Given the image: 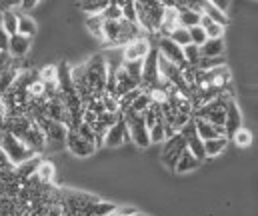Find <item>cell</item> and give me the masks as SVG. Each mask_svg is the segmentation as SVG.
<instances>
[{
    "mask_svg": "<svg viewBox=\"0 0 258 216\" xmlns=\"http://www.w3.org/2000/svg\"><path fill=\"white\" fill-rule=\"evenodd\" d=\"M176 46H180V48H184V46H188L190 44V34H188V30L186 28H182V26H178V28H174L172 32H170V36H168Z\"/></svg>",
    "mask_w": 258,
    "mask_h": 216,
    "instance_id": "cell-29",
    "label": "cell"
},
{
    "mask_svg": "<svg viewBox=\"0 0 258 216\" xmlns=\"http://www.w3.org/2000/svg\"><path fill=\"white\" fill-rule=\"evenodd\" d=\"M188 34H190V44H194V46H202L208 38H206V32L200 28V26H194V28H188Z\"/></svg>",
    "mask_w": 258,
    "mask_h": 216,
    "instance_id": "cell-37",
    "label": "cell"
},
{
    "mask_svg": "<svg viewBox=\"0 0 258 216\" xmlns=\"http://www.w3.org/2000/svg\"><path fill=\"white\" fill-rule=\"evenodd\" d=\"M158 86V50L150 48L148 56L142 62V80H140V90H148Z\"/></svg>",
    "mask_w": 258,
    "mask_h": 216,
    "instance_id": "cell-6",
    "label": "cell"
},
{
    "mask_svg": "<svg viewBox=\"0 0 258 216\" xmlns=\"http://www.w3.org/2000/svg\"><path fill=\"white\" fill-rule=\"evenodd\" d=\"M108 4L110 2H106V0H100V2H82L80 4V10H84L88 16H100L106 10Z\"/></svg>",
    "mask_w": 258,
    "mask_h": 216,
    "instance_id": "cell-28",
    "label": "cell"
},
{
    "mask_svg": "<svg viewBox=\"0 0 258 216\" xmlns=\"http://www.w3.org/2000/svg\"><path fill=\"white\" fill-rule=\"evenodd\" d=\"M202 14L208 16L212 22H216V24H220V26H226V24H228V16H226L224 12H220L212 2H202Z\"/></svg>",
    "mask_w": 258,
    "mask_h": 216,
    "instance_id": "cell-25",
    "label": "cell"
},
{
    "mask_svg": "<svg viewBox=\"0 0 258 216\" xmlns=\"http://www.w3.org/2000/svg\"><path fill=\"white\" fill-rule=\"evenodd\" d=\"M184 150H186V142H184V138L180 134H174L172 138L164 140V148H162V162H164V166L174 170L176 162L180 160Z\"/></svg>",
    "mask_w": 258,
    "mask_h": 216,
    "instance_id": "cell-7",
    "label": "cell"
},
{
    "mask_svg": "<svg viewBox=\"0 0 258 216\" xmlns=\"http://www.w3.org/2000/svg\"><path fill=\"white\" fill-rule=\"evenodd\" d=\"M200 166V160L196 158V156H192L188 150H184L182 152V156H180V160L176 162V172H180V174H184V172H192V170H196Z\"/></svg>",
    "mask_w": 258,
    "mask_h": 216,
    "instance_id": "cell-24",
    "label": "cell"
},
{
    "mask_svg": "<svg viewBox=\"0 0 258 216\" xmlns=\"http://www.w3.org/2000/svg\"><path fill=\"white\" fill-rule=\"evenodd\" d=\"M40 82H56V66H44L42 70L38 72Z\"/></svg>",
    "mask_w": 258,
    "mask_h": 216,
    "instance_id": "cell-41",
    "label": "cell"
},
{
    "mask_svg": "<svg viewBox=\"0 0 258 216\" xmlns=\"http://www.w3.org/2000/svg\"><path fill=\"white\" fill-rule=\"evenodd\" d=\"M36 32H38L36 20L32 16H28V14H18V34L30 40V38L36 36Z\"/></svg>",
    "mask_w": 258,
    "mask_h": 216,
    "instance_id": "cell-21",
    "label": "cell"
},
{
    "mask_svg": "<svg viewBox=\"0 0 258 216\" xmlns=\"http://www.w3.org/2000/svg\"><path fill=\"white\" fill-rule=\"evenodd\" d=\"M104 20H122V8H120V4L118 2H110L108 6H106V10L100 14Z\"/></svg>",
    "mask_w": 258,
    "mask_h": 216,
    "instance_id": "cell-34",
    "label": "cell"
},
{
    "mask_svg": "<svg viewBox=\"0 0 258 216\" xmlns=\"http://www.w3.org/2000/svg\"><path fill=\"white\" fill-rule=\"evenodd\" d=\"M242 116H240V110H238V106H236V102L234 100H230L228 102V106H226V120H224V130H226V136L230 138V136H234L242 126Z\"/></svg>",
    "mask_w": 258,
    "mask_h": 216,
    "instance_id": "cell-14",
    "label": "cell"
},
{
    "mask_svg": "<svg viewBox=\"0 0 258 216\" xmlns=\"http://www.w3.org/2000/svg\"><path fill=\"white\" fill-rule=\"evenodd\" d=\"M54 164L52 162H48V160H44V162H40V166H38V170H36V176H38V180L42 182V184H48L50 180H52V176H54Z\"/></svg>",
    "mask_w": 258,
    "mask_h": 216,
    "instance_id": "cell-30",
    "label": "cell"
},
{
    "mask_svg": "<svg viewBox=\"0 0 258 216\" xmlns=\"http://www.w3.org/2000/svg\"><path fill=\"white\" fill-rule=\"evenodd\" d=\"M0 18H2V28L8 34V38L14 36V34H18V14L14 10L8 8V10L0 12Z\"/></svg>",
    "mask_w": 258,
    "mask_h": 216,
    "instance_id": "cell-22",
    "label": "cell"
},
{
    "mask_svg": "<svg viewBox=\"0 0 258 216\" xmlns=\"http://www.w3.org/2000/svg\"><path fill=\"white\" fill-rule=\"evenodd\" d=\"M122 8V20H126L130 24H136V10H134V2H118Z\"/></svg>",
    "mask_w": 258,
    "mask_h": 216,
    "instance_id": "cell-38",
    "label": "cell"
},
{
    "mask_svg": "<svg viewBox=\"0 0 258 216\" xmlns=\"http://www.w3.org/2000/svg\"><path fill=\"white\" fill-rule=\"evenodd\" d=\"M174 28H178V8L174 4H166L164 16H162V24H160V28H158L156 34L160 38H168Z\"/></svg>",
    "mask_w": 258,
    "mask_h": 216,
    "instance_id": "cell-13",
    "label": "cell"
},
{
    "mask_svg": "<svg viewBox=\"0 0 258 216\" xmlns=\"http://www.w3.org/2000/svg\"><path fill=\"white\" fill-rule=\"evenodd\" d=\"M102 26H104V18L102 16H88L86 18V28L92 36L104 40V32H102Z\"/></svg>",
    "mask_w": 258,
    "mask_h": 216,
    "instance_id": "cell-27",
    "label": "cell"
},
{
    "mask_svg": "<svg viewBox=\"0 0 258 216\" xmlns=\"http://www.w3.org/2000/svg\"><path fill=\"white\" fill-rule=\"evenodd\" d=\"M40 162H42V158L36 154V156H32V158L24 160L22 164L14 166V174H16V178H18V180H28L30 176H34V174H36V170H38Z\"/></svg>",
    "mask_w": 258,
    "mask_h": 216,
    "instance_id": "cell-17",
    "label": "cell"
},
{
    "mask_svg": "<svg viewBox=\"0 0 258 216\" xmlns=\"http://www.w3.org/2000/svg\"><path fill=\"white\" fill-rule=\"evenodd\" d=\"M76 132H78V136H80V138H84L86 142H90V144H94V146H96V134H94V130H92L88 124H84V122H82V124L76 128Z\"/></svg>",
    "mask_w": 258,
    "mask_h": 216,
    "instance_id": "cell-39",
    "label": "cell"
},
{
    "mask_svg": "<svg viewBox=\"0 0 258 216\" xmlns=\"http://www.w3.org/2000/svg\"><path fill=\"white\" fill-rule=\"evenodd\" d=\"M174 6L178 8V26L188 30V28H194L200 24V14L192 12L186 4H174Z\"/></svg>",
    "mask_w": 258,
    "mask_h": 216,
    "instance_id": "cell-20",
    "label": "cell"
},
{
    "mask_svg": "<svg viewBox=\"0 0 258 216\" xmlns=\"http://www.w3.org/2000/svg\"><path fill=\"white\" fill-rule=\"evenodd\" d=\"M178 134L184 138V142H186V150L202 162V160L206 158V156H204V142H202V140H200V136L196 134L194 120H190L188 124H184V126L180 128V132H178Z\"/></svg>",
    "mask_w": 258,
    "mask_h": 216,
    "instance_id": "cell-9",
    "label": "cell"
},
{
    "mask_svg": "<svg viewBox=\"0 0 258 216\" xmlns=\"http://www.w3.org/2000/svg\"><path fill=\"white\" fill-rule=\"evenodd\" d=\"M226 144H228V138H226V136L206 140V142H204V156H206V158H214V156H218L220 152H224Z\"/></svg>",
    "mask_w": 258,
    "mask_h": 216,
    "instance_id": "cell-26",
    "label": "cell"
},
{
    "mask_svg": "<svg viewBox=\"0 0 258 216\" xmlns=\"http://www.w3.org/2000/svg\"><path fill=\"white\" fill-rule=\"evenodd\" d=\"M30 50V40L20 36V34H14L8 38V52L12 58H24Z\"/></svg>",
    "mask_w": 258,
    "mask_h": 216,
    "instance_id": "cell-16",
    "label": "cell"
},
{
    "mask_svg": "<svg viewBox=\"0 0 258 216\" xmlns=\"http://www.w3.org/2000/svg\"><path fill=\"white\" fill-rule=\"evenodd\" d=\"M182 54H184V62L190 68H196V64L200 62V48L194 46V44H188V46L182 48Z\"/></svg>",
    "mask_w": 258,
    "mask_h": 216,
    "instance_id": "cell-31",
    "label": "cell"
},
{
    "mask_svg": "<svg viewBox=\"0 0 258 216\" xmlns=\"http://www.w3.org/2000/svg\"><path fill=\"white\" fill-rule=\"evenodd\" d=\"M84 70H86V80H88V86L92 90V96L102 98V94L106 92V78H108L104 56H92L84 64Z\"/></svg>",
    "mask_w": 258,
    "mask_h": 216,
    "instance_id": "cell-3",
    "label": "cell"
},
{
    "mask_svg": "<svg viewBox=\"0 0 258 216\" xmlns=\"http://www.w3.org/2000/svg\"><path fill=\"white\" fill-rule=\"evenodd\" d=\"M142 62L144 60H132V62H122V68L126 70L132 80H136L138 84H140V80H142Z\"/></svg>",
    "mask_w": 258,
    "mask_h": 216,
    "instance_id": "cell-32",
    "label": "cell"
},
{
    "mask_svg": "<svg viewBox=\"0 0 258 216\" xmlns=\"http://www.w3.org/2000/svg\"><path fill=\"white\" fill-rule=\"evenodd\" d=\"M164 8H166V4H162V2H134L136 24L140 26V30L156 34L162 24Z\"/></svg>",
    "mask_w": 258,
    "mask_h": 216,
    "instance_id": "cell-1",
    "label": "cell"
},
{
    "mask_svg": "<svg viewBox=\"0 0 258 216\" xmlns=\"http://www.w3.org/2000/svg\"><path fill=\"white\" fill-rule=\"evenodd\" d=\"M192 120H194V126H196V134L200 136L202 142L212 140V138L226 136L224 126H214V124H210V122H206V120H202V118H192ZM226 138H228V136H226Z\"/></svg>",
    "mask_w": 258,
    "mask_h": 216,
    "instance_id": "cell-12",
    "label": "cell"
},
{
    "mask_svg": "<svg viewBox=\"0 0 258 216\" xmlns=\"http://www.w3.org/2000/svg\"><path fill=\"white\" fill-rule=\"evenodd\" d=\"M102 104H104V110L106 112H110V114H118L120 112V104H118V98L116 96H112V94H102Z\"/></svg>",
    "mask_w": 258,
    "mask_h": 216,
    "instance_id": "cell-36",
    "label": "cell"
},
{
    "mask_svg": "<svg viewBox=\"0 0 258 216\" xmlns=\"http://www.w3.org/2000/svg\"><path fill=\"white\" fill-rule=\"evenodd\" d=\"M198 26L206 32V38H222V34H224V26L212 22V20H210L208 16H204V14H200V24H198Z\"/></svg>",
    "mask_w": 258,
    "mask_h": 216,
    "instance_id": "cell-23",
    "label": "cell"
},
{
    "mask_svg": "<svg viewBox=\"0 0 258 216\" xmlns=\"http://www.w3.org/2000/svg\"><path fill=\"white\" fill-rule=\"evenodd\" d=\"M136 88H140V84L136 80H132L128 74H126V70L120 66L118 72H116V92H114V96L116 98H122L126 92L136 90Z\"/></svg>",
    "mask_w": 258,
    "mask_h": 216,
    "instance_id": "cell-18",
    "label": "cell"
},
{
    "mask_svg": "<svg viewBox=\"0 0 258 216\" xmlns=\"http://www.w3.org/2000/svg\"><path fill=\"white\" fill-rule=\"evenodd\" d=\"M34 6H36V2H22V4H20L22 10H30V8H34Z\"/></svg>",
    "mask_w": 258,
    "mask_h": 216,
    "instance_id": "cell-42",
    "label": "cell"
},
{
    "mask_svg": "<svg viewBox=\"0 0 258 216\" xmlns=\"http://www.w3.org/2000/svg\"><path fill=\"white\" fill-rule=\"evenodd\" d=\"M128 138L130 136H128V128H126V122L120 116L118 122L112 128H108V132L104 136V144L106 146H120V144L124 142V140H128Z\"/></svg>",
    "mask_w": 258,
    "mask_h": 216,
    "instance_id": "cell-15",
    "label": "cell"
},
{
    "mask_svg": "<svg viewBox=\"0 0 258 216\" xmlns=\"http://www.w3.org/2000/svg\"><path fill=\"white\" fill-rule=\"evenodd\" d=\"M224 52V40L222 38H208L200 46V58H218Z\"/></svg>",
    "mask_w": 258,
    "mask_h": 216,
    "instance_id": "cell-19",
    "label": "cell"
},
{
    "mask_svg": "<svg viewBox=\"0 0 258 216\" xmlns=\"http://www.w3.org/2000/svg\"><path fill=\"white\" fill-rule=\"evenodd\" d=\"M218 66H224V58L222 56H218V58H200V62L196 64L198 70H204V72L214 70Z\"/></svg>",
    "mask_w": 258,
    "mask_h": 216,
    "instance_id": "cell-35",
    "label": "cell"
},
{
    "mask_svg": "<svg viewBox=\"0 0 258 216\" xmlns=\"http://www.w3.org/2000/svg\"><path fill=\"white\" fill-rule=\"evenodd\" d=\"M150 48H152V46H150V42H148L144 36H140V38L132 40L130 44H126V46L122 48V58H124V62L144 60V58L148 56Z\"/></svg>",
    "mask_w": 258,
    "mask_h": 216,
    "instance_id": "cell-11",
    "label": "cell"
},
{
    "mask_svg": "<svg viewBox=\"0 0 258 216\" xmlns=\"http://www.w3.org/2000/svg\"><path fill=\"white\" fill-rule=\"evenodd\" d=\"M232 138H234V142L238 144V146H250V144H252V134H250V130H246V128H240Z\"/></svg>",
    "mask_w": 258,
    "mask_h": 216,
    "instance_id": "cell-40",
    "label": "cell"
},
{
    "mask_svg": "<svg viewBox=\"0 0 258 216\" xmlns=\"http://www.w3.org/2000/svg\"><path fill=\"white\" fill-rule=\"evenodd\" d=\"M64 144L68 146V150H70L74 156H78V158H88V156H92L94 150H96L94 144L86 142L84 138H80L76 130H68Z\"/></svg>",
    "mask_w": 258,
    "mask_h": 216,
    "instance_id": "cell-10",
    "label": "cell"
},
{
    "mask_svg": "<svg viewBox=\"0 0 258 216\" xmlns=\"http://www.w3.org/2000/svg\"><path fill=\"white\" fill-rule=\"evenodd\" d=\"M124 122H126V128H128V136L130 140L136 144V146H148L150 144V134H148V128L144 124V114H138L134 110H124L120 112Z\"/></svg>",
    "mask_w": 258,
    "mask_h": 216,
    "instance_id": "cell-4",
    "label": "cell"
},
{
    "mask_svg": "<svg viewBox=\"0 0 258 216\" xmlns=\"http://www.w3.org/2000/svg\"><path fill=\"white\" fill-rule=\"evenodd\" d=\"M156 50H158V54H160V56H164L168 62L176 64L180 70L188 68V64L184 62L182 48H180V46H176L170 38H158V46H156Z\"/></svg>",
    "mask_w": 258,
    "mask_h": 216,
    "instance_id": "cell-8",
    "label": "cell"
},
{
    "mask_svg": "<svg viewBox=\"0 0 258 216\" xmlns=\"http://www.w3.org/2000/svg\"><path fill=\"white\" fill-rule=\"evenodd\" d=\"M150 104H152V100H150V96L146 94V92H142L134 102H132V106H130V110H134V112H138V114H144L148 108H150Z\"/></svg>",
    "mask_w": 258,
    "mask_h": 216,
    "instance_id": "cell-33",
    "label": "cell"
},
{
    "mask_svg": "<svg viewBox=\"0 0 258 216\" xmlns=\"http://www.w3.org/2000/svg\"><path fill=\"white\" fill-rule=\"evenodd\" d=\"M232 100V96L228 92L220 94L218 98H214L212 102H206L202 104L198 110H194L192 118H202L214 126H224V120H226V106L228 102Z\"/></svg>",
    "mask_w": 258,
    "mask_h": 216,
    "instance_id": "cell-2",
    "label": "cell"
},
{
    "mask_svg": "<svg viewBox=\"0 0 258 216\" xmlns=\"http://www.w3.org/2000/svg\"><path fill=\"white\" fill-rule=\"evenodd\" d=\"M0 148L6 152L8 160H10L14 166H18V164H22L24 160L36 156V152H32L28 146H24L16 136H12V134H8V132L2 134V138H0Z\"/></svg>",
    "mask_w": 258,
    "mask_h": 216,
    "instance_id": "cell-5",
    "label": "cell"
}]
</instances>
